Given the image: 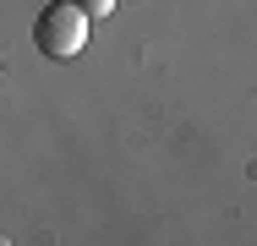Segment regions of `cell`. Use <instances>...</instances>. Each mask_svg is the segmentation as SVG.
<instances>
[{"instance_id": "obj_1", "label": "cell", "mask_w": 257, "mask_h": 246, "mask_svg": "<svg viewBox=\"0 0 257 246\" xmlns=\"http://www.w3.org/2000/svg\"><path fill=\"white\" fill-rule=\"evenodd\" d=\"M88 28H93V17L77 0H50L33 22V44L44 60H77L88 49Z\"/></svg>"}, {"instance_id": "obj_2", "label": "cell", "mask_w": 257, "mask_h": 246, "mask_svg": "<svg viewBox=\"0 0 257 246\" xmlns=\"http://www.w3.org/2000/svg\"><path fill=\"white\" fill-rule=\"evenodd\" d=\"M77 6H82V11L99 22V17H115V6H120V0H77Z\"/></svg>"}]
</instances>
